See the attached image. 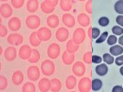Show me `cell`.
<instances>
[{
    "label": "cell",
    "mask_w": 123,
    "mask_h": 92,
    "mask_svg": "<svg viewBox=\"0 0 123 92\" xmlns=\"http://www.w3.org/2000/svg\"><path fill=\"white\" fill-rule=\"evenodd\" d=\"M41 70L42 73L46 76H49L54 73L55 67L54 63L49 60L44 61L41 65Z\"/></svg>",
    "instance_id": "6da1fadb"
},
{
    "label": "cell",
    "mask_w": 123,
    "mask_h": 92,
    "mask_svg": "<svg viewBox=\"0 0 123 92\" xmlns=\"http://www.w3.org/2000/svg\"><path fill=\"white\" fill-rule=\"evenodd\" d=\"M25 24L26 26L30 29H36L41 25V19L36 15H30L26 18Z\"/></svg>",
    "instance_id": "7a4b0ae2"
},
{
    "label": "cell",
    "mask_w": 123,
    "mask_h": 92,
    "mask_svg": "<svg viewBox=\"0 0 123 92\" xmlns=\"http://www.w3.org/2000/svg\"><path fill=\"white\" fill-rule=\"evenodd\" d=\"M61 48L59 45L57 43H52L48 47L47 55L50 59H55L59 56Z\"/></svg>",
    "instance_id": "3957f363"
},
{
    "label": "cell",
    "mask_w": 123,
    "mask_h": 92,
    "mask_svg": "<svg viewBox=\"0 0 123 92\" xmlns=\"http://www.w3.org/2000/svg\"><path fill=\"white\" fill-rule=\"evenodd\" d=\"M37 36L41 41L46 42L49 41L51 38L52 33L51 30L46 27L40 28L37 31Z\"/></svg>",
    "instance_id": "277c9868"
},
{
    "label": "cell",
    "mask_w": 123,
    "mask_h": 92,
    "mask_svg": "<svg viewBox=\"0 0 123 92\" xmlns=\"http://www.w3.org/2000/svg\"><path fill=\"white\" fill-rule=\"evenodd\" d=\"M27 75L28 78L30 80L36 81L39 79L41 73L39 68L36 66H31L27 70Z\"/></svg>",
    "instance_id": "5b68a950"
},
{
    "label": "cell",
    "mask_w": 123,
    "mask_h": 92,
    "mask_svg": "<svg viewBox=\"0 0 123 92\" xmlns=\"http://www.w3.org/2000/svg\"><path fill=\"white\" fill-rule=\"evenodd\" d=\"M7 41L11 45L18 46L23 43L24 38L20 34L13 33L11 34L8 36Z\"/></svg>",
    "instance_id": "8992f818"
},
{
    "label": "cell",
    "mask_w": 123,
    "mask_h": 92,
    "mask_svg": "<svg viewBox=\"0 0 123 92\" xmlns=\"http://www.w3.org/2000/svg\"><path fill=\"white\" fill-rule=\"evenodd\" d=\"M69 31L67 29L64 27L59 28L56 32L55 36L58 41L61 42L66 41L69 36Z\"/></svg>",
    "instance_id": "52a82bcc"
},
{
    "label": "cell",
    "mask_w": 123,
    "mask_h": 92,
    "mask_svg": "<svg viewBox=\"0 0 123 92\" xmlns=\"http://www.w3.org/2000/svg\"><path fill=\"white\" fill-rule=\"evenodd\" d=\"M32 51V49L29 45L24 44L19 49L18 56L21 59L28 60L31 55Z\"/></svg>",
    "instance_id": "ba28073f"
},
{
    "label": "cell",
    "mask_w": 123,
    "mask_h": 92,
    "mask_svg": "<svg viewBox=\"0 0 123 92\" xmlns=\"http://www.w3.org/2000/svg\"><path fill=\"white\" fill-rule=\"evenodd\" d=\"M8 26L9 29L12 31H18L21 28V20L18 17H12L8 21Z\"/></svg>",
    "instance_id": "9c48e42d"
},
{
    "label": "cell",
    "mask_w": 123,
    "mask_h": 92,
    "mask_svg": "<svg viewBox=\"0 0 123 92\" xmlns=\"http://www.w3.org/2000/svg\"><path fill=\"white\" fill-rule=\"evenodd\" d=\"M5 59L8 61H12L15 59L17 56L16 49L12 46L8 47L5 50L4 53Z\"/></svg>",
    "instance_id": "30bf717a"
},
{
    "label": "cell",
    "mask_w": 123,
    "mask_h": 92,
    "mask_svg": "<svg viewBox=\"0 0 123 92\" xmlns=\"http://www.w3.org/2000/svg\"><path fill=\"white\" fill-rule=\"evenodd\" d=\"M13 12L12 8L9 4L3 3L0 8V13L4 18H7L12 15Z\"/></svg>",
    "instance_id": "8fae6325"
},
{
    "label": "cell",
    "mask_w": 123,
    "mask_h": 92,
    "mask_svg": "<svg viewBox=\"0 0 123 92\" xmlns=\"http://www.w3.org/2000/svg\"><path fill=\"white\" fill-rule=\"evenodd\" d=\"M39 89L41 92H47L51 90V81L48 78H42L38 83Z\"/></svg>",
    "instance_id": "7c38bea8"
},
{
    "label": "cell",
    "mask_w": 123,
    "mask_h": 92,
    "mask_svg": "<svg viewBox=\"0 0 123 92\" xmlns=\"http://www.w3.org/2000/svg\"><path fill=\"white\" fill-rule=\"evenodd\" d=\"M12 80L13 83L15 85H21L24 80V75L23 72L20 70L14 72L12 75Z\"/></svg>",
    "instance_id": "4fadbf2b"
},
{
    "label": "cell",
    "mask_w": 123,
    "mask_h": 92,
    "mask_svg": "<svg viewBox=\"0 0 123 92\" xmlns=\"http://www.w3.org/2000/svg\"><path fill=\"white\" fill-rule=\"evenodd\" d=\"M59 17L55 14L50 15L47 18V25L52 28H55L57 27L59 24Z\"/></svg>",
    "instance_id": "5bb4252c"
},
{
    "label": "cell",
    "mask_w": 123,
    "mask_h": 92,
    "mask_svg": "<svg viewBox=\"0 0 123 92\" xmlns=\"http://www.w3.org/2000/svg\"><path fill=\"white\" fill-rule=\"evenodd\" d=\"M62 23L65 25L69 28H72L75 24V20L73 16L68 13L63 14L62 17Z\"/></svg>",
    "instance_id": "9a60e30c"
},
{
    "label": "cell",
    "mask_w": 123,
    "mask_h": 92,
    "mask_svg": "<svg viewBox=\"0 0 123 92\" xmlns=\"http://www.w3.org/2000/svg\"><path fill=\"white\" fill-rule=\"evenodd\" d=\"M39 6L38 0H28L26 3V10L31 13L35 12L38 9Z\"/></svg>",
    "instance_id": "2e32d148"
},
{
    "label": "cell",
    "mask_w": 123,
    "mask_h": 92,
    "mask_svg": "<svg viewBox=\"0 0 123 92\" xmlns=\"http://www.w3.org/2000/svg\"><path fill=\"white\" fill-rule=\"evenodd\" d=\"M51 90L53 92H59L62 89V84L61 81L56 78H53L51 80Z\"/></svg>",
    "instance_id": "e0dca14e"
},
{
    "label": "cell",
    "mask_w": 123,
    "mask_h": 92,
    "mask_svg": "<svg viewBox=\"0 0 123 92\" xmlns=\"http://www.w3.org/2000/svg\"><path fill=\"white\" fill-rule=\"evenodd\" d=\"M62 59L63 63L66 65L71 64L74 59V56L72 54L65 51L62 54Z\"/></svg>",
    "instance_id": "ac0fdd59"
},
{
    "label": "cell",
    "mask_w": 123,
    "mask_h": 92,
    "mask_svg": "<svg viewBox=\"0 0 123 92\" xmlns=\"http://www.w3.org/2000/svg\"><path fill=\"white\" fill-rule=\"evenodd\" d=\"M95 71L98 75L103 76L107 74L108 71V68L106 64L103 63L96 66Z\"/></svg>",
    "instance_id": "d6986e66"
},
{
    "label": "cell",
    "mask_w": 123,
    "mask_h": 92,
    "mask_svg": "<svg viewBox=\"0 0 123 92\" xmlns=\"http://www.w3.org/2000/svg\"><path fill=\"white\" fill-rule=\"evenodd\" d=\"M29 40L31 46L35 47L39 46L42 42L37 36V31H33L31 34L29 36Z\"/></svg>",
    "instance_id": "ffe728a7"
},
{
    "label": "cell",
    "mask_w": 123,
    "mask_h": 92,
    "mask_svg": "<svg viewBox=\"0 0 123 92\" xmlns=\"http://www.w3.org/2000/svg\"><path fill=\"white\" fill-rule=\"evenodd\" d=\"M41 58L40 52L36 49H32V53L28 61L31 63H36L39 61Z\"/></svg>",
    "instance_id": "44dd1931"
},
{
    "label": "cell",
    "mask_w": 123,
    "mask_h": 92,
    "mask_svg": "<svg viewBox=\"0 0 123 92\" xmlns=\"http://www.w3.org/2000/svg\"><path fill=\"white\" fill-rule=\"evenodd\" d=\"M109 52L113 56H119L123 54V47L120 45L116 44L110 47Z\"/></svg>",
    "instance_id": "7402d4cb"
},
{
    "label": "cell",
    "mask_w": 123,
    "mask_h": 92,
    "mask_svg": "<svg viewBox=\"0 0 123 92\" xmlns=\"http://www.w3.org/2000/svg\"><path fill=\"white\" fill-rule=\"evenodd\" d=\"M60 6L63 11H68L72 8L71 0H60Z\"/></svg>",
    "instance_id": "603a6c76"
},
{
    "label": "cell",
    "mask_w": 123,
    "mask_h": 92,
    "mask_svg": "<svg viewBox=\"0 0 123 92\" xmlns=\"http://www.w3.org/2000/svg\"><path fill=\"white\" fill-rule=\"evenodd\" d=\"M36 86L31 82L26 83L22 87V92H36Z\"/></svg>",
    "instance_id": "cb8c5ba5"
},
{
    "label": "cell",
    "mask_w": 123,
    "mask_h": 92,
    "mask_svg": "<svg viewBox=\"0 0 123 92\" xmlns=\"http://www.w3.org/2000/svg\"><path fill=\"white\" fill-rule=\"evenodd\" d=\"M75 84V79L74 76L70 75L68 77L65 81V86L67 89H72L74 87Z\"/></svg>",
    "instance_id": "d4e9b609"
},
{
    "label": "cell",
    "mask_w": 123,
    "mask_h": 92,
    "mask_svg": "<svg viewBox=\"0 0 123 92\" xmlns=\"http://www.w3.org/2000/svg\"><path fill=\"white\" fill-rule=\"evenodd\" d=\"M103 86V82L100 79L96 78L92 80V88L94 91H98L101 89Z\"/></svg>",
    "instance_id": "484cf974"
},
{
    "label": "cell",
    "mask_w": 123,
    "mask_h": 92,
    "mask_svg": "<svg viewBox=\"0 0 123 92\" xmlns=\"http://www.w3.org/2000/svg\"><path fill=\"white\" fill-rule=\"evenodd\" d=\"M41 8L42 12L46 14L51 13L55 10V8L48 6L44 1L42 2L41 5Z\"/></svg>",
    "instance_id": "4316f807"
},
{
    "label": "cell",
    "mask_w": 123,
    "mask_h": 92,
    "mask_svg": "<svg viewBox=\"0 0 123 92\" xmlns=\"http://www.w3.org/2000/svg\"><path fill=\"white\" fill-rule=\"evenodd\" d=\"M114 9L117 13L123 14V0H118L114 4Z\"/></svg>",
    "instance_id": "83f0119b"
},
{
    "label": "cell",
    "mask_w": 123,
    "mask_h": 92,
    "mask_svg": "<svg viewBox=\"0 0 123 92\" xmlns=\"http://www.w3.org/2000/svg\"><path fill=\"white\" fill-rule=\"evenodd\" d=\"M66 51L69 53L72 54L77 49V46L74 44L73 41L71 39L67 42L66 44Z\"/></svg>",
    "instance_id": "f1b7e54d"
},
{
    "label": "cell",
    "mask_w": 123,
    "mask_h": 92,
    "mask_svg": "<svg viewBox=\"0 0 123 92\" xmlns=\"http://www.w3.org/2000/svg\"><path fill=\"white\" fill-rule=\"evenodd\" d=\"M103 60L108 65L112 64L114 61V57L109 53H105L103 55Z\"/></svg>",
    "instance_id": "f546056e"
},
{
    "label": "cell",
    "mask_w": 123,
    "mask_h": 92,
    "mask_svg": "<svg viewBox=\"0 0 123 92\" xmlns=\"http://www.w3.org/2000/svg\"><path fill=\"white\" fill-rule=\"evenodd\" d=\"M8 85L7 79L4 75L0 76V89L2 91L5 90Z\"/></svg>",
    "instance_id": "4dcf8cb0"
},
{
    "label": "cell",
    "mask_w": 123,
    "mask_h": 92,
    "mask_svg": "<svg viewBox=\"0 0 123 92\" xmlns=\"http://www.w3.org/2000/svg\"><path fill=\"white\" fill-rule=\"evenodd\" d=\"M11 2L14 8L19 9L23 6L25 0H11Z\"/></svg>",
    "instance_id": "1f68e13d"
},
{
    "label": "cell",
    "mask_w": 123,
    "mask_h": 92,
    "mask_svg": "<svg viewBox=\"0 0 123 92\" xmlns=\"http://www.w3.org/2000/svg\"><path fill=\"white\" fill-rule=\"evenodd\" d=\"M112 33L117 36H121L123 34V28L119 26H113L111 29Z\"/></svg>",
    "instance_id": "d6a6232c"
},
{
    "label": "cell",
    "mask_w": 123,
    "mask_h": 92,
    "mask_svg": "<svg viewBox=\"0 0 123 92\" xmlns=\"http://www.w3.org/2000/svg\"><path fill=\"white\" fill-rule=\"evenodd\" d=\"M108 36V33L107 31H104L101 34L100 37L97 39L96 41L95 42L96 43H101L104 42L107 38Z\"/></svg>",
    "instance_id": "836d02e7"
},
{
    "label": "cell",
    "mask_w": 123,
    "mask_h": 92,
    "mask_svg": "<svg viewBox=\"0 0 123 92\" xmlns=\"http://www.w3.org/2000/svg\"><path fill=\"white\" fill-rule=\"evenodd\" d=\"M109 23V20L106 17H102L99 18L98 20V23L102 27H105L108 25Z\"/></svg>",
    "instance_id": "e575fe53"
},
{
    "label": "cell",
    "mask_w": 123,
    "mask_h": 92,
    "mask_svg": "<svg viewBox=\"0 0 123 92\" xmlns=\"http://www.w3.org/2000/svg\"><path fill=\"white\" fill-rule=\"evenodd\" d=\"M117 38L115 35H111L109 36L107 39V43L109 46H112L116 43Z\"/></svg>",
    "instance_id": "d590c367"
},
{
    "label": "cell",
    "mask_w": 123,
    "mask_h": 92,
    "mask_svg": "<svg viewBox=\"0 0 123 92\" xmlns=\"http://www.w3.org/2000/svg\"><path fill=\"white\" fill-rule=\"evenodd\" d=\"M8 31L5 25L1 24L0 25V36L2 38L5 37L7 35Z\"/></svg>",
    "instance_id": "8d00e7d4"
},
{
    "label": "cell",
    "mask_w": 123,
    "mask_h": 92,
    "mask_svg": "<svg viewBox=\"0 0 123 92\" xmlns=\"http://www.w3.org/2000/svg\"><path fill=\"white\" fill-rule=\"evenodd\" d=\"M92 38L93 39H95L98 38L100 33V31L99 29L95 27L92 28Z\"/></svg>",
    "instance_id": "74e56055"
},
{
    "label": "cell",
    "mask_w": 123,
    "mask_h": 92,
    "mask_svg": "<svg viewBox=\"0 0 123 92\" xmlns=\"http://www.w3.org/2000/svg\"><path fill=\"white\" fill-rule=\"evenodd\" d=\"M44 1L50 7L55 8L58 4L59 0H44Z\"/></svg>",
    "instance_id": "f35d334b"
},
{
    "label": "cell",
    "mask_w": 123,
    "mask_h": 92,
    "mask_svg": "<svg viewBox=\"0 0 123 92\" xmlns=\"http://www.w3.org/2000/svg\"><path fill=\"white\" fill-rule=\"evenodd\" d=\"M92 62L94 64H100L102 62V58L98 55H93L92 56Z\"/></svg>",
    "instance_id": "ab89813d"
},
{
    "label": "cell",
    "mask_w": 123,
    "mask_h": 92,
    "mask_svg": "<svg viewBox=\"0 0 123 92\" xmlns=\"http://www.w3.org/2000/svg\"><path fill=\"white\" fill-rule=\"evenodd\" d=\"M115 64L117 66H120L123 65V55L117 57L115 59Z\"/></svg>",
    "instance_id": "60d3db41"
},
{
    "label": "cell",
    "mask_w": 123,
    "mask_h": 92,
    "mask_svg": "<svg viewBox=\"0 0 123 92\" xmlns=\"http://www.w3.org/2000/svg\"><path fill=\"white\" fill-rule=\"evenodd\" d=\"M116 22L117 24L123 27V15L118 16L116 18Z\"/></svg>",
    "instance_id": "b9f144b4"
},
{
    "label": "cell",
    "mask_w": 123,
    "mask_h": 92,
    "mask_svg": "<svg viewBox=\"0 0 123 92\" xmlns=\"http://www.w3.org/2000/svg\"><path fill=\"white\" fill-rule=\"evenodd\" d=\"M112 92H123V88L119 85L115 86L112 88Z\"/></svg>",
    "instance_id": "7bdbcfd3"
},
{
    "label": "cell",
    "mask_w": 123,
    "mask_h": 92,
    "mask_svg": "<svg viewBox=\"0 0 123 92\" xmlns=\"http://www.w3.org/2000/svg\"><path fill=\"white\" fill-rule=\"evenodd\" d=\"M118 42L119 44L123 47V35L119 38Z\"/></svg>",
    "instance_id": "ee69618b"
},
{
    "label": "cell",
    "mask_w": 123,
    "mask_h": 92,
    "mask_svg": "<svg viewBox=\"0 0 123 92\" xmlns=\"http://www.w3.org/2000/svg\"><path fill=\"white\" fill-rule=\"evenodd\" d=\"M119 72L121 75L123 76V66L120 67L119 69Z\"/></svg>",
    "instance_id": "f6af8a7d"
},
{
    "label": "cell",
    "mask_w": 123,
    "mask_h": 92,
    "mask_svg": "<svg viewBox=\"0 0 123 92\" xmlns=\"http://www.w3.org/2000/svg\"><path fill=\"white\" fill-rule=\"evenodd\" d=\"M3 48L1 46L0 47V55H2V53H3Z\"/></svg>",
    "instance_id": "bcb514c9"
},
{
    "label": "cell",
    "mask_w": 123,
    "mask_h": 92,
    "mask_svg": "<svg viewBox=\"0 0 123 92\" xmlns=\"http://www.w3.org/2000/svg\"><path fill=\"white\" fill-rule=\"evenodd\" d=\"M2 2H6V1H7L8 0H0Z\"/></svg>",
    "instance_id": "7dc6e473"
},
{
    "label": "cell",
    "mask_w": 123,
    "mask_h": 92,
    "mask_svg": "<svg viewBox=\"0 0 123 92\" xmlns=\"http://www.w3.org/2000/svg\"><path fill=\"white\" fill-rule=\"evenodd\" d=\"M1 24H2V18H0V25H1Z\"/></svg>",
    "instance_id": "c3c4849f"
},
{
    "label": "cell",
    "mask_w": 123,
    "mask_h": 92,
    "mask_svg": "<svg viewBox=\"0 0 123 92\" xmlns=\"http://www.w3.org/2000/svg\"></svg>",
    "instance_id": "681fc988"
}]
</instances>
